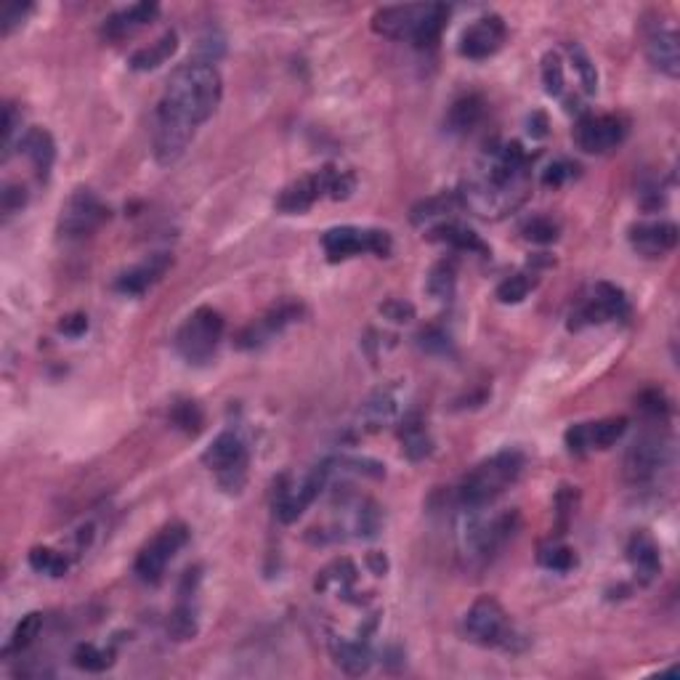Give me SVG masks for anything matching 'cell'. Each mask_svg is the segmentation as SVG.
<instances>
[{"label":"cell","instance_id":"obj_1","mask_svg":"<svg viewBox=\"0 0 680 680\" xmlns=\"http://www.w3.org/2000/svg\"><path fill=\"white\" fill-rule=\"evenodd\" d=\"M221 75L213 64H181L168 78L155 112L152 147L160 165H173L192 144L194 133L221 104Z\"/></svg>","mask_w":680,"mask_h":680},{"label":"cell","instance_id":"obj_2","mask_svg":"<svg viewBox=\"0 0 680 680\" xmlns=\"http://www.w3.org/2000/svg\"><path fill=\"white\" fill-rule=\"evenodd\" d=\"M532 160L518 141L489 147L473 163L471 173L460 189V202L476 216L497 221L518 210L529 197Z\"/></svg>","mask_w":680,"mask_h":680},{"label":"cell","instance_id":"obj_3","mask_svg":"<svg viewBox=\"0 0 680 680\" xmlns=\"http://www.w3.org/2000/svg\"><path fill=\"white\" fill-rule=\"evenodd\" d=\"M487 508H460L457 516V548L468 566H487L518 529L516 510L489 513Z\"/></svg>","mask_w":680,"mask_h":680},{"label":"cell","instance_id":"obj_4","mask_svg":"<svg viewBox=\"0 0 680 680\" xmlns=\"http://www.w3.org/2000/svg\"><path fill=\"white\" fill-rule=\"evenodd\" d=\"M449 8L441 3H410V6L380 8L372 16V30L391 40H407L412 46L425 48L439 40L447 24Z\"/></svg>","mask_w":680,"mask_h":680},{"label":"cell","instance_id":"obj_5","mask_svg":"<svg viewBox=\"0 0 680 680\" xmlns=\"http://www.w3.org/2000/svg\"><path fill=\"white\" fill-rule=\"evenodd\" d=\"M521 473H524V455L518 449L497 452L463 476L457 487L460 508H487L516 484Z\"/></svg>","mask_w":680,"mask_h":680},{"label":"cell","instance_id":"obj_6","mask_svg":"<svg viewBox=\"0 0 680 680\" xmlns=\"http://www.w3.org/2000/svg\"><path fill=\"white\" fill-rule=\"evenodd\" d=\"M465 635L471 638L473 643L479 646H487V649H505V651H518V641L521 635L513 627L510 617L505 614V609L495 598H479L473 603L468 614H465Z\"/></svg>","mask_w":680,"mask_h":680},{"label":"cell","instance_id":"obj_7","mask_svg":"<svg viewBox=\"0 0 680 680\" xmlns=\"http://www.w3.org/2000/svg\"><path fill=\"white\" fill-rule=\"evenodd\" d=\"M221 338H224V317L216 309L202 306L178 327L176 351L189 364H205L216 356Z\"/></svg>","mask_w":680,"mask_h":680},{"label":"cell","instance_id":"obj_8","mask_svg":"<svg viewBox=\"0 0 680 680\" xmlns=\"http://www.w3.org/2000/svg\"><path fill=\"white\" fill-rule=\"evenodd\" d=\"M202 463L218 476L226 492H242L248 481V447L234 431L218 433L216 441L205 449Z\"/></svg>","mask_w":680,"mask_h":680},{"label":"cell","instance_id":"obj_9","mask_svg":"<svg viewBox=\"0 0 680 680\" xmlns=\"http://www.w3.org/2000/svg\"><path fill=\"white\" fill-rule=\"evenodd\" d=\"M322 248H325L330 261H346L354 255L372 253L378 258H386L394 248V242L388 232L380 229H359V226H338L322 237Z\"/></svg>","mask_w":680,"mask_h":680},{"label":"cell","instance_id":"obj_10","mask_svg":"<svg viewBox=\"0 0 680 680\" xmlns=\"http://www.w3.org/2000/svg\"><path fill=\"white\" fill-rule=\"evenodd\" d=\"M670 465V441L662 433H643L630 444L625 455V479L630 484H649Z\"/></svg>","mask_w":680,"mask_h":680},{"label":"cell","instance_id":"obj_11","mask_svg":"<svg viewBox=\"0 0 680 680\" xmlns=\"http://www.w3.org/2000/svg\"><path fill=\"white\" fill-rule=\"evenodd\" d=\"M109 218L107 205L91 192V189H78L67 197V202L62 205V216H59V232L70 240H78V237H88L96 229L104 226V221Z\"/></svg>","mask_w":680,"mask_h":680},{"label":"cell","instance_id":"obj_12","mask_svg":"<svg viewBox=\"0 0 680 680\" xmlns=\"http://www.w3.org/2000/svg\"><path fill=\"white\" fill-rule=\"evenodd\" d=\"M627 314H630V306H627L625 293L619 287L609 285V282H601L582 301L580 309L574 311L569 327L582 330V327L590 325H606V322H614V319H625Z\"/></svg>","mask_w":680,"mask_h":680},{"label":"cell","instance_id":"obj_13","mask_svg":"<svg viewBox=\"0 0 680 680\" xmlns=\"http://www.w3.org/2000/svg\"><path fill=\"white\" fill-rule=\"evenodd\" d=\"M327 481H330V468H327V463H322L309 476H303L298 484H282L277 489V497H274V510H277L279 521L282 524L298 521L303 516V510L309 508L319 497V492L325 489Z\"/></svg>","mask_w":680,"mask_h":680},{"label":"cell","instance_id":"obj_14","mask_svg":"<svg viewBox=\"0 0 680 680\" xmlns=\"http://www.w3.org/2000/svg\"><path fill=\"white\" fill-rule=\"evenodd\" d=\"M189 542V529L184 524H170L136 558V574L144 582H157L165 574V566Z\"/></svg>","mask_w":680,"mask_h":680},{"label":"cell","instance_id":"obj_15","mask_svg":"<svg viewBox=\"0 0 680 680\" xmlns=\"http://www.w3.org/2000/svg\"><path fill=\"white\" fill-rule=\"evenodd\" d=\"M627 136V125L614 115H585L574 128V144L588 155H606Z\"/></svg>","mask_w":680,"mask_h":680},{"label":"cell","instance_id":"obj_16","mask_svg":"<svg viewBox=\"0 0 680 680\" xmlns=\"http://www.w3.org/2000/svg\"><path fill=\"white\" fill-rule=\"evenodd\" d=\"M505 43V22L497 14H487L476 19L471 27H465L460 38V54L465 59H489L497 54Z\"/></svg>","mask_w":680,"mask_h":680},{"label":"cell","instance_id":"obj_17","mask_svg":"<svg viewBox=\"0 0 680 680\" xmlns=\"http://www.w3.org/2000/svg\"><path fill=\"white\" fill-rule=\"evenodd\" d=\"M627 431L625 418H609L598 420V423H580L572 425L566 431V447L574 455H582L588 449H609L614 447Z\"/></svg>","mask_w":680,"mask_h":680},{"label":"cell","instance_id":"obj_18","mask_svg":"<svg viewBox=\"0 0 680 680\" xmlns=\"http://www.w3.org/2000/svg\"><path fill=\"white\" fill-rule=\"evenodd\" d=\"M630 245L643 258H662L678 245V226L673 221H643L630 229Z\"/></svg>","mask_w":680,"mask_h":680},{"label":"cell","instance_id":"obj_19","mask_svg":"<svg viewBox=\"0 0 680 680\" xmlns=\"http://www.w3.org/2000/svg\"><path fill=\"white\" fill-rule=\"evenodd\" d=\"M322 194H327V168L309 173V176L298 178L290 186H285L277 197V210L287 213V216L306 213Z\"/></svg>","mask_w":680,"mask_h":680},{"label":"cell","instance_id":"obj_20","mask_svg":"<svg viewBox=\"0 0 680 680\" xmlns=\"http://www.w3.org/2000/svg\"><path fill=\"white\" fill-rule=\"evenodd\" d=\"M301 317V306L295 303H282V306H274L269 314H263L258 322H253L250 327H245L237 338V346L240 348H258L263 343H269L274 335H279L287 325H293L295 319Z\"/></svg>","mask_w":680,"mask_h":680},{"label":"cell","instance_id":"obj_21","mask_svg":"<svg viewBox=\"0 0 680 680\" xmlns=\"http://www.w3.org/2000/svg\"><path fill=\"white\" fill-rule=\"evenodd\" d=\"M173 266V258L168 253L149 255L147 261H141L139 266L123 271L117 277V290L125 295H144L152 285H157L160 279L168 274V269Z\"/></svg>","mask_w":680,"mask_h":680},{"label":"cell","instance_id":"obj_22","mask_svg":"<svg viewBox=\"0 0 680 680\" xmlns=\"http://www.w3.org/2000/svg\"><path fill=\"white\" fill-rule=\"evenodd\" d=\"M646 56L654 70L665 72L667 78L680 75V48L678 32L670 27H654L646 38Z\"/></svg>","mask_w":680,"mask_h":680},{"label":"cell","instance_id":"obj_23","mask_svg":"<svg viewBox=\"0 0 680 680\" xmlns=\"http://www.w3.org/2000/svg\"><path fill=\"white\" fill-rule=\"evenodd\" d=\"M627 561L633 566L635 580L641 585H649V582L657 580V574L662 572V558H659V545L654 542V537L646 532H635L630 540H627Z\"/></svg>","mask_w":680,"mask_h":680},{"label":"cell","instance_id":"obj_24","mask_svg":"<svg viewBox=\"0 0 680 680\" xmlns=\"http://www.w3.org/2000/svg\"><path fill=\"white\" fill-rule=\"evenodd\" d=\"M19 149H22L24 157L32 163L40 181H46L51 176V168H54L56 160V144L51 139V133L46 128H30L19 139Z\"/></svg>","mask_w":680,"mask_h":680},{"label":"cell","instance_id":"obj_25","mask_svg":"<svg viewBox=\"0 0 680 680\" xmlns=\"http://www.w3.org/2000/svg\"><path fill=\"white\" fill-rule=\"evenodd\" d=\"M157 11H160L157 3H136V6L123 8V11H117V14L104 19V35L112 40L125 38V35H131V32H136L139 27L152 22L157 16Z\"/></svg>","mask_w":680,"mask_h":680},{"label":"cell","instance_id":"obj_26","mask_svg":"<svg viewBox=\"0 0 680 680\" xmlns=\"http://www.w3.org/2000/svg\"><path fill=\"white\" fill-rule=\"evenodd\" d=\"M428 240L444 242V245H449V248L463 250V253H481V255L489 253L487 242L481 240L479 234L473 232V229H468V226L455 224V221H439V224L433 226L431 232H428Z\"/></svg>","mask_w":680,"mask_h":680},{"label":"cell","instance_id":"obj_27","mask_svg":"<svg viewBox=\"0 0 680 680\" xmlns=\"http://www.w3.org/2000/svg\"><path fill=\"white\" fill-rule=\"evenodd\" d=\"M333 657L348 675H362L370 670L372 651L367 641H348V638H333L330 641Z\"/></svg>","mask_w":680,"mask_h":680},{"label":"cell","instance_id":"obj_28","mask_svg":"<svg viewBox=\"0 0 680 680\" xmlns=\"http://www.w3.org/2000/svg\"><path fill=\"white\" fill-rule=\"evenodd\" d=\"M399 439H402V452L410 460H425V457L433 452V439L428 428H425V420L420 415H410L404 418L402 428H399Z\"/></svg>","mask_w":680,"mask_h":680},{"label":"cell","instance_id":"obj_29","mask_svg":"<svg viewBox=\"0 0 680 680\" xmlns=\"http://www.w3.org/2000/svg\"><path fill=\"white\" fill-rule=\"evenodd\" d=\"M484 117V99L476 93L460 96V99L449 107L447 125L452 133H471Z\"/></svg>","mask_w":680,"mask_h":680},{"label":"cell","instance_id":"obj_30","mask_svg":"<svg viewBox=\"0 0 680 680\" xmlns=\"http://www.w3.org/2000/svg\"><path fill=\"white\" fill-rule=\"evenodd\" d=\"M176 48H178L176 32H173V30L165 32L163 38L157 40V43H152V46H147V48H139V51L131 56V67L136 72L157 70L160 64H165L170 56L176 54Z\"/></svg>","mask_w":680,"mask_h":680},{"label":"cell","instance_id":"obj_31","mask_svg":"<svg viewBox=\"0 0 680 680\" xmlns=\"http://www.w3.org/2000/svg\"><path fill=\"white\" fill-rule=\"evenodd\" d=\"M192 593L181 588V603H178L173 614L168 619V635H173V641H189L197 635V611L192 606Z\"/></svg>","mask_w":680,"mask_h":680},{"label":"cell","instance_id":"obj_32","mask_svg":"<svg viewBox=\"0 0 680 680\" xmlns=\"http://www.w3.org/2000/svg\"><path fill=\"white\" fill-rule=\"evenodd\" d=\"M457 285V263L455 261H439L431 269L428 279H425V290L436 301H452Z\"/></svg>","mask_w":680,"mask_h":680},{"label":"cell","instance_id":"obj_33","mask_svg":"<svg viewBox=\"0 0 680 680\" xmlns=\"http://www.w3.org/2000/svg\"><path fill=\"white\" fill-rule=\"evenodd\" d=\"M359 415H362L364 425H367L370 431H378L380 425L391 423V420L396 418V399L391 394L378 391V394L372 396L370 402L364 404Z\"/></svg>","mask_w":680,"mask_h":680},{"label":"cell","instance_id":"obj_34","mask_svg":"<svg viewBox=\"0 0 680 680\" xmlns=\"http://www.w3.org/2000/svg\"><path fill=\"white\" fill-rule=\"evenodd\" d=\"M30 566L35 572L48 574V577H64L67 569H70V561L67 556H62L59 550L51 548H32L30 550Z\"/></svg>","mask_w":680,"mask_h":680},{"label":"cell","instance_id":"obj_35","mask_svg":"<svg viewBox=\"0 0 680 680\" xmlns=\"http://www.w3.org/2000/svg\"><path fill=\"white\" fill-rule=\"evenodd\" d=\"M72 662L78 670H85V673H104L109 665H112V654L93 643H80L75 654H72Z\"/></svg>","mask_w":680,"mask_h":680},{"label":"cell","instance_id":"obj_36","mask_svg":"<svg viewBox=\"0 0 680 680\" xmlns=\"http://www.w3.org/2000/svg\"><path fill=\"white\" fill-rule=\"evenodd\" d=\"M40 627H43V614H38V611H32V614L22 617V622L16 625L14 635H11V643H8L6 651L27 649V646L40 635Z\"/></svg>","mask_w":680,"mask_h":680},{"label":"cell","instance_id":"obj_37","mask_svg":"<svg viewBox=\"0 0 680 680\" xmlns=\"http://www.w3.org/2000/svg\"><path fill=\"white\" fill-rule=\"evenodd\" d=\"M521 232L529 242H537V245H550V242L558 240V224L548 216H532L521 226Z\"/></svg>","mask_w":680,"mask_h":680},{"label":"cell","instance_id":"obj_38","mask_svg":"<svg viewBox=\"0 0 680 680\" xmlns=\"http://www.w3.org/2000/svg\"><path fill=\"white\" fill-rule=\"evenodd\" d=\"M540 564L550 572H572L577 566V556H574L572 548H564V545H548V548L540 550Z\"/></svg>","mask_w":680,"mask_h":680},{"label":"cell","instance_id":"obj_39","mask_svg":"<svg viewBox=\"0 0 680 680\" xmlns=\"http://www.w3.org/2000/svg\"><path fill=\"white\" fill-rule=\"evenodd\" d=\"M534 279L529 274H516V277H508L505 282H500L497 287V301L500 303H521L526 295L532 293Z\"/></svg>","mask_w":680,"mask_h":680},{"label":"cell","instance_id":"obj_40","mask_svg":"<svg viewBox=\"0 0 680 680\" xmlns=\"http://www.w3.org/2000/svg\"><path fill=\"white\" fill-rule=\"evenodd\" d=\"M542 85H545L548 96H561L564 93V64H561L558 54H548L542 59Z\"/></svg>","mask_w":680,"mask_h":680},{"label":"cell","instance_id":"obj_41","mask_svg":"<svg viewBox=\"0 0 680 680\" xmlns=\"http://www.w3.org/2000/svg\"><path fill=\"white\" fill-rule=\"evenodd\" d=\"M173 423L181 428L184 433H189V436H197V433L202 431V410L197 407L194 402H181L173 407Z\"/></svg>","mask_w":680,"mask_h":680},{"label":"cell","instance_id":"obj_42","mask_svg":"<svg viewBox=\"0 0 680 680\" xmlns=\"http://www.w3.org/2000/svg\"><path fill=\"white\" fill-rule=\"evenodd\" d=\"M569 54H572L574 67L580 72L582 88L588 93H595V88H598V72H595V64L590 62V56L580 46H569Z\"/></svg>","mask_w":680,"mask_h":680},{"label":"cell","instance_id":"obj_43","mask_svg":"<svg viewBox=\"0 0 680 680\" xmlns=\"http://www.w3.org/2000/svg\"><path fill=\"white\" fill-rule=\"evenodd\" d=\"M574 176H577V165L569 163V160H556V163H550L548 168L542 170V184L561 186Z\"/></svg>","mask_w":680,"mask_h":680},{"label":"cell","instance_id":"obj_44","mask_svg":"<svg viewBox=\"0 0 680 680\" xmlns=\"http://www.w3.org/2000/svg\"><path fill=\"white\" fill-rule=\"evenodd\" d=\"M30 11H32L30 3H8V6L3 8V14H0V27H3V35H11L14 27H19V24L27 19Z\"/></svg>","mask_w":680,"mask_h":680},{"label":"cell","instance_id":"obj_45","mask_svg":"<svg viewBox=\"0 0 680 680\" xmlns=\"http://www.w3.org/2000/svg\"><path fill=\"white\" fill-rule=\"evenodd\" d=\"M380 314L391 322H410L415 317V306L407 301H399V298H391L380 306Z\"/></svg>","mask_w":680,"mask_h":680},{"label":"cell","instance_id":"obj_46","mask_svg":"<svg viewBox=\"0 0 680 680\" xmlns=\"http://www.w3.org/2000/svg\"><path fill=\"white\" fill-rule=\"evenodd\" d=\"M24 202H27V189H24V186L8 184L6 189H3V213H6V218L19 213V210L24 208Z\"/></svg>","mask_w":680,"mask_h":680},{"label":"cell","instance_id":"obj_47","mask_svg":"<svg viewBox=\"0 0 680 680\" xmlns=\"http://www.w3.org/2000/svg\"><path fill=\"white\" fill-rule=\"evenodd\" d=\"M22 125V115L16 112L14 104H6V117H3V149H6V155H11V147H14V133L16 128Z\"/></svg>","mask_w":680,"mask_h":680},{"label":"cell","instance_id":"obj_48","mask_svg":"<svg viewBox=\"0 0 680 680\" xmlns=\"http://www.w3.org/2000/svg\"><path fill=\"white\" fill-rule=\"evenodd\" d=\"M59 330H62L67 338H80V335H85V330H88V317H85V314H70V317H64L62 322H59Z\"/></svg>","mask_w":680,"mask_h":680},{"label":"cell","instance_id":"obj_49","mask_svg":"<svg viewBox=\"0 0 680 680\" xmlns=\"http://www.w3.org/2000/svg\"><path fill=\"white\" fill-rule=\"evenodd\" d=\"M641 410L649 412V415H654V418L665 415V412H667L665 396L659 394V391H646V394H641Z\"/></svg>","mask_w":680,"mask_h":680}]
</instances>
